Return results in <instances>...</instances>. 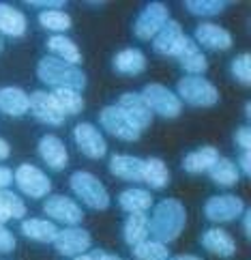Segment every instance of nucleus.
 <instances>
[{
  "instance_id": "1",
  "label": "nucleus",
  "mask_w": 251,
  "mask_h": 260,
  "mask_svg": "<svg viewBox=\"0 0 251 260\" xmlns=\"http://www.w3.org/2000/svg\"><path fill=\"white\" fill-rule=\"evenodd\" d=\"M187 224V211L176 198H165L155 207L153 217L148 219V232L161 243L178 239Z\"/></svg>"
},
{
  "instance_id": "2",
  "label": "nucleus",
  "mask_w": 251,
  "mask_h": 260,
  "mask_svg": "<svg viewBox=\"0 0 251 260\" xmlns=\"http://www.w3.org/2000/svg\"><path fill=\"white\" fill-rule=\"evenodd\" d=\"M37 76L43 84L54 86V88H71V90H82L86 86V76L76 64H69L64 60H58L54 56H43L37 64Z\"/></svg>"
},
{
  "instance_id": "3",
  "label": "nucleus",
  "mask_w": 251,
  "mask_h": 260,
  "mask_svg": "<svg viewBox=\"0 0 251 260\" xmlns=\"http://www.w3.org/2000/svg\"><path fill=\"white\" fill-rule=\"evenodd\" d=\"M69 185H71L73 193H76L86 207L95 209V211H105L110 207V193L105 189V185L101 183L95 174L84 172V170L73 172Z\"/></svg>"
},
{
  "instance_id": "4",
  "label": "nucleus",
  "mask_w": 251,
  "mask_h": 260,
  "mask_svg": "<svg viewBox=\"0 0 251 260\" xmlns=\"http://www.w3.org/2000/svg\"><path fill=\"white\" fill-rule=\"evenodd\" d=\"M178 99L195 108H210L219 101V90L204 76H185L178 86Z\"/></svg>"
},
{
  "instance_id": "5",
  "label": "nucleus",
  "mask_w": 251,
  "mask_h": 260,
  "mask_svg": "<svg viewBox=\"0 0 251 260\" xmlns=\"http://www.w3.org/2000/svg\"><path fill=\"white\" fill-rule=\"evenodd\" d=\"M139 95H142V99L146 101V106L151 108L153 114H159L163 118H176L183 110V101L178 99V95L163 84H157V82L146 84Z\"/></svg>"
},
{
  "instance_id": "6",
  "label": "nucleus",
  "mask_w": 251,
  "mask_h": 260,
  "mask_svg": "<svg viewBox=\"0 0 251 260\" xmlns=\"http://www.w3.org/2000/svg\"><path fill=\"white\" fill-rule=\"evenodd\" d=\"M99 123L103 125V129L110 136L118 138V140H125V142H135L139 138V134H142V129H139L118 106H107V108L101 110Z\"/></svg>"
},
{
  "instance_id": "7",
  "label": "nucleus",
  "mask_w": 251,
  "mask_h": 260,
  "mask_svg": "<svg viewBox=\"0 0 251 260\" xmlns=\"http://www.w3.org/2000/svg\"><path fill=\"white\" fill-rule=\"evenodd\" d=\"M243 198L234 196V193H223V196H212L204 204V215L215 224H226V221H234L243 215L245 211Z\"/></svg>"
},
{
  "instance_id": "8",
  "label": "nucleus",
  "mask_w": 251,
  "mask_h": 260,
  "mask_svg": "<svg viewBox=\"0 0 251 260\" xmlns=\"http://www.w3.org/2000/svg\"><path fill=\"white\" fill-rule=\"evenodd\" d=\"M167 20H170V11H167V7L161 5V3H151V5H146L142 11H139L137 20H135V26H133V32H135L137 39L151 41V39H155V35L165 26Z\"/></svg>"
},
{
  "instance_id": "9",
  "label": "nucleus",
  "mask_w": 251,
  "mask_h": 260,
  "mask_svg": "<svg viewBox=\"0 0 251 260\" xmlns=\"http://www.w3.org/2000/svg\"><path fill=\"white\" fill-rule=\"evenodd\" d=\"M13 181L17 183V187L30 198H43V196H48L52 189V181L48 179V174L32 164H22L20 168L13 172Z\"/></svg>"
},
{
  "instance_id": "10",
  "label": "nucleus",
  "mask_w": 251,
  "mask_h": 260,
  "mask_svg": "<svg viewBox=\"0 0 251 260\" xmlns=\"http://www.w3.org/2000/svg\"><path fill=\"white\" fill-rule=\"evenodd\" d=\"M56 252L62 254V256H80V254H86L90 249V232L78 228V226H71V228H64L58 230V235L52 241Z\"/></svg>"
},
{
  "instance_id": "11",
  "label": "nucleus",
  "mask_w": 251,
  "mask_h": 260,
  "mask_svg": "<svg viewBox=\"0 0 251 260\" xmlns=\"http://www.w3.org/2000/svg\"><path fill=\"white\" fill-rule=\"evenodd\" d=\"M73 140H76L82 155L90 157V159H101L107 153V144L103 136L99 134V129L90 123H80L73 129Z\"/></svg>"
},
{
  "instance_id": "12",
  "label": "nucleus",
  "mask_w": 251,
  "mask_h": 260,
  "mask_svg": "<svg viewBox=\"0 0 251 260\" xmlns=\"http://www.w3.org/2000/svg\"><path fill=\"white\" fill-rule=\"evenodd\" d=\"M43 211L48 213L52 219L60 221V224H67V226H78L84 219L82 207L67 196H50L43 204Z\"/></svg>"
},
{
  "instance_id": "13",
  "label": "nucleus",
  "mask_w": 251,
  "mask_h": 260,
  "mask_svg": "<svg viewBox=\"0 0 251 260\" xmlns=\"http://www.w3.org/2000/svg\"><path fill=\"white\" fill-rule=\"evenodd\" d=\"M28 99H30V112L34 114L37 120H41V123H45V125H52V127L62 125L64 114H62V110L58 108V104L54 101L52 92L34 90Z\"/></svg>"
},
{
  "instance_id": "14",
  "label": "nucleus",
  "mask_w": 251,
  "mask_h": 260,
  "mask_svg": "<svg viewBox=\"0 0 251 260\" xmlns=\"http://www.w3.org/2000/svg\"><path fill=\"white\" fill-rule=\"evenodd\" d=\"M185 39H187V35L183 32L181 24L174 22V20H167L165 26L155 35L153 39V50L157 54H163V56H176L178 50L183 48Z\"/></svg>"
},
{
  "instance_id": "15",
  "label": "nucleus",
  "mask_w": 251,
  "mask_h": 260,
  "mask_svg": "<svg viewBox=\"0 0 251 260\" xmlns=\"http://www.w3.org/2000/svg\"><path fill=\"white\" fill-rule=\"evenodd\" d=\"M193 41L200 43L202 48L217 50V52H223V50L232 48L230 30H226L223 26H217V24H200L198 28H195V39Z\"/></svg>"
},
{
  "instance_id": "16",
  "label": "nucleus",
  "mask_w": 251,
  "mask_h": 260,
  "mask_svg": "<svg viewBox=\"0 0 251 260\" xmlns=\"http://www.w3.org/2000/svg\"><path fill=\"white\" fill-rule=\"evenodd\" d=\"M39 155H41V159L48 164V168H52V170H64L69 164L67 146H64V142L58 136H52V134L41 138Z\"/></svg>"
},
{
  "instance_id": "17",
  "label": "nucleus",
  "mask_w": 251,
  "mask_h": 260,
  "mask_svg": "<svg viewBox=\"0 0 251 260\" xmlns=\"http://www.w3.org/2000/svg\"><path fill=\"white\" fill-rule=\"evenodd\" d=\"M118 108L123 110L139 129H146L153 123V112H151V108L146 106V101L142 99L139 92H125V95H120Z\"/></svg>"
},
{
  "instance_id": "18",
  "label": "nucleus",
  "mask_w": 251,
  "mask_h": 260,
  "mask_svg": "<svg viewBox=\"0 0 251 260\" xmlns=\"http://www.w3.org/2000/svg\"><path fill=\"white\" fill-rule=\"evenodd\" d=\"M174 58L181 62V67L187 71L189 76H202V73L208 69V60L204 56V52L198 48V43L193 39H189V37L185 39L183 48L178 50V54H176Z\"/></svg>"
},
{
  "instance_id": "19",
  "label": "nucleus",
  "mask_w": 251,
  "mask_h": 260,
  "mask_svg": "<svg viewBox=\"0 0 251 260\" xmlns=\"http://www.w3.org/2000/svg\"><path fill=\"white\" fill-rule=\"evenodd\" d=\"M202 247L206 252L221 256V258H230L236 254V241L232 239L230 232H226L223 228H210L202 235Z\"/></svg>"
},
{
  "instance_id": "20",
  "label": "nucleus",
  "mask_w": 251,
  "mask_h": 260,
  "mask_svg": "<svg viewBox=\"0 0 251 260\" xmlns=\"http://www.w3.org/2000/svg\"><path fill=\"white\" fill-rule=\"evenodd\" d=\"M110 172L123 181H142L144 174V159L133 155H114L110 159Z\"/></svg>"
},
{
  "instance_id": "21",
  "label": "nucleus",
  "mask_w": 251,
  "mask_h": 260,
  "mask_svg": "<svg viewBox=\"0 0 251 260\" xmlns=\"http://www.w3.org/2000/svg\"><path fill=\"white\" fill-rule=\"evenodd\" d=\"M30 110V99L22 88L5 86L0 88V112L9 116H24Z\"/></svg>"
},
{
  "instance_id": "22",
  "label": "nucleus",
  "mask_w": 251,
  "mask_h": 260,
  "mask_svg": "<svg viewBox=\"0 0 251 260\" xmlns=\"http://www.w3.org/2000/svg\"><path fill=\"white\" fill-rule=\"evenodd\" d=\"M112 64L120 76H139L146 69V56L135 48H127L116 54Z\"/></svg>"
},
{
  "instance_id": "23",
  "label": "nucleus",
  "mask_w": 251,
  "mask_h": 260,
  "mask_svg": "<svg viewBox=\"0 0 251 260\" xmlns=\"http://www.w3.org/2000/svg\"><path fill=\"white\" fill-rule=\"evenodd\" d=\"M219 159V151L215 146H202L195 148L189 155H185L183 159V168L191 172V174H200V172H208L210 166Z\"/></svg>"
},
{
  "instance_id": "24",
  "label": "nucleus",
  "mask_w": 251,
  "mask_h": 260,
  "mask_svg": "<svg viewBox=\"0 0 251 260\" xmlns=\"http://www.w3.org/2000/svg\"><path fill=\"white\" fill-rule=\"evenodd\" d=\"M48 50L54 54V58L58 60H64L69 64H78L82 62V52L76 43H73L71 39H67L64 35H54L48 39Z\"/></svg>"
},
{
  "instance_id": "25",
  "label": "nucleus",
  "mask_w": 251,
  "mask_h": 260,
  "mask_svg": "<svg viewBox=\"0 0 251 260\" xmlns=\"http://www.w3.org/2000/svg\"><path fill=\"white\" fill-rule=\"evenodd\" d=\"M0 32L9 37H22L26 32V17L20 9L0 3Z\"/></svg>"
},
{
  "instance_id": "26",
  "label": "nucleus",
  "mask_w": 251,
  "mask_h": 260,
  "mask_svg": "<svg viewBox=\"0 0 251 260\" xmlns=\"http://www.w3.org/2000/svg\"><path fill=\"white\" fill-rule=\"evenodd\" d=\"M22 235L32 241H39V243H52L56 235H58V228L48 219L30 217L22 221Z\"/></svg>"
},
{
  "instance_id": "27",
  "label": "nucleus",
  "mask_w": 251,
  "mask_h": 260,
  "mask_svg": "<svg viewBox=\"0 0 251 260\" xmlns=\"http://www.w3.org/2000/svg\"><path fill=\"white\" fill-rule=\"evenodd\" d=\"M142 181L153 189H163L167 183H170V170L167 166L157 159V157H151V159H144V174Z\"/></svg>"
},
{
  "instance_id": "28",
  "label": "nucleus",
  "mask_w": 251,
  "mask_h": 260,
  "mask_svg": "<svg viewBox=\"0 0 251 260\" xmlns=\"http://www.w3.org/2000/svg\"><path fill=\"white\" fill-rule=\"evenodd\" d=\"M118 204L127 213H144L153 207V193L146 189H125L118 196Z\"/></svg>"
},
{
  "instance_id": "29",
  "label": "nucleus",
  "mask_w": 251,
  "mask_h": 260,
  "mask_svg": "<svg viewBox=\"0 0 251 260\" xmlns=\"http://www.w3.org/2000/svg\"><path fill=\"white\" fill-rule=\"evenodd\" d=\"M123 237L131 247L142 243V241H146V237H148L146 213H129V217L125 221V228H123Z\"/></svg>"
},
{
  "instance_id": "30",
  "label": "nucleus",
  "mask_w": 251,
  "mask_h": 260,
  "mask_svg": "<svg viewBox=\"0 0 251 260\" xmlns=\"http://www.w3.org/2000/svg\"><path fill=\"white\" fill-rule=\"evenodd\" d=\"M210 179L212 183H217L221 185V187H232V185H236L238 183V166L234 161H230L226 159V157H219V159L210 166Z\"/></svg>"
},
{
  "instance_id": "31",
  "label": "nucleus",
  "mask_w": 251,
  "mask_h": 260,
  "mask_svg": "<svg viewBox=\"0 0 251 260\" xmlns=\"http://www.w3.org/2000/svg\"><path fill=\"white\" fill-rule=\"evenodd\" d=\"M54 101L58 104V108L62 110V114H80L84 110V99L78 90H71V88H54L52 92Z\"/></svg>"
},
{
  "instance_id": "32",
  "label": "nucleus",
  "mask_w": 251,
  "mask_h": 260,
  "mask_svg": "<svg viewBox=\"0 0 251 260\" xmlns=\"http://www.w3.org/2000/svg\"><path fill=\"white\" fill-rule=\"evenodd\" d=\"M133 258L135 260H167L170 258V249L161 241H142V243L133 245Z\"/></svg>"
},
{
  "instance_id": "33",
  "label": "nucleus",
  "mask_w": 251,
  "mask_h": 260,
  "mask_svg": "<svg viewBox=\"0 0 251 260\" xmlns=\"http://www.w3.org/2000/svg\"><path fill=\"white\" fill-rule=\"evenodd\" d=\"M0 213L7 219H22L26 215V204L17 193L3 189L0 191Z\"/></svg>"
},
{
  "instance_id": "34",
  "label": "nucleus",
  "mask_w": 251,
  "mask_h": 260,
  "mask_svg": "<svg viewBox=\"0 0 251 260\" xmlns=\"http://www.w3.org/2000/svg\"><path fill=\"white\" fill-rule=\"evenodd\" d=\"M39 24L43 28L54 30V32H64L71 28V17L62 11V9H54V11H41L39 13Z\"/></svg>"
},
{
  "instance_id": "35",
  "label": "nucleus",
  "mask_w": 251,
  "mask_h": 260,
  "mask_svg": "<svg viewBox=\"0 0 251 260\" xmlns=\"http://www.w3.org/2000/svg\"><path fill=\"white\" fill-rule=\"evenodd\" d=\"M228 5L230 3H226V0H187L185 9L198 17H210V15L221 13Z\"/></svg>"
},
{
  "instance_id": "36",
  "label": "nucleus",
  "mask_w": 251,
  "mask_h": 260,
  "mask_svg": "<svg viewBox=\"0 0 251 260\" xmlns=\"http://www.w3.org/2000/svg\"><path fill=\"white\" fill-rule=\"evenodd\" d=\"M230 71H232V78L236 82H240L243 86H249L251 84V58H249V54H240V56H236L232 60Z\"/></svg>"
},
{
  "instance_id": "37",
  "label": "nucleus",
  "mask_w": 251,
  "mask_h": 260,
  "mask_svg": "<svg viewBox=\"0 0 251 260\" xmlns=\"http://www.w3.org/2000/svg\"><path fill=\"white\" fill-rule=\"evenodd\" d=\"M13 249H15V237L5 226H0V252L9 254V252H13Z\"/></svg>"
},
{
  "instance_id": "38",
  "label": "nucleus",
  "mask_w": 251,
  "mask_h": 260,
  "mask_svg": "<svg viewBox=\"0 0 251 260\" xmlns=\"http://www.w3.org/2000/svg\"><path fill=\"white\" fill-rule=\"evenodd\" d=\"M26 5H30L34 9H41V11H54V9L64 7V0H28Z\"/></svg>"
},
{
  "instance_id": "39",
  "label": "nucleus",
  "mask_w": 251,
  "mask_h": 260,
  "mask_svg": "<svg viewBox=\"0 0 251 260\" xmlns=\"http://www.w3.org/2000/svg\"><path fill=\"white\" fill-rule=\"evenodd\" d=\"M234 142H236V146L243 148V151H249V148H251V132H249V127H247V125H245V127H240V129H236Z\"/></svg>"
},
{
  "instance_id": "40",
  "label": "nucleus",
  "mask_w": 251,
  "mask_h": 260,
  "mask_svg": "<svg viewBox=\"0 0 251 260\" xmlns=\"http://www.w3.org/2000/svg\"><path fill=\"white\" fill-rule=\"evenodd\" d=\"M11 183H13V170L7 168V166H0V191L7 189Z\"/></svg>"
},
{
  "instance_id": "41",
  "label": "nucleus",
  "mask_w": 251,
  "mask_h": 260,
  "mask_svg": "<svg viewBox=\"0 0 251 260\" xmlns=\"http://www.w3.org/2000/svg\"><path fill=\"white\" fill-rule=\"evenodd\" d=\"M238 166L245 176L251 174V151H243V155H240V159H238Z\"/></svg>"
},
{
  "instance_id": "42",
  "label": "nucleus",
  "mask_w": 251,
  "mask_h": 260,
  "mask_svg": "<svg viewBox=\"0 0 251 260\" xmlns=\"http://www.w3.org/2000/svg\"><path fill=\"white\" fill-rule=\"evenodd\" d=\"M243 230H245L247 237L251 235V213H249V209L243 211Z\"/></svg>"
},
{
  "instance_id": "43",
  "label": "nucleus",
  "mask_w": 251,
  "mask_h": 260,
  "mask_svg": "<svg viewBox=\"0 0 251 260\" xmlns=\"http://www.w3.org/2000/svg\"><path fill=\"white\" fill-rule=\"evenodd\" d=\"M101 256V249H95L90 254H80V256H73V260H99Z\"/></svg>"
},
{
  "instance_id": "44",
  "label": "nucleus",
  "mask_w": 251,
  "mask_h": 260,
  "mask_svg": "<svg viewBox=\"0 0 251 260\" xmlns=\"http://www.w3.org/2000/svg\"><path fill=\"white\" fill-rule=\"evenodd\" d=\"M9 153H11V148H9V144L3 140V138H0V161H3V159H7V157H9Z\"/></svg>"
},
{
  "instance_id": "45",
  "label": "nucleus",
  "mask_w": 251,
  "mask_h": 260,
  "mask_svg": "<svg viewBox=\"0 0 251 260\" xmlns=\"http://www.w3.org/2000/svg\"><path fill=\"white\" fill-rule=\"evenodd\" d=\"M167 260H202V258L193 256V254H178V256H170Z\"/></svg>"
},
{
  "instance_id": "46",
  "label": "nucleus",
  "mask_w": 251,
  "mask_h": 260,
  "mask_svg": "<svg viewBox=\"0 0 251 260\" xmlns=\"http://www.w3.org/2000/svg\"><path fill=\"white\" fill-rule=\"evenodd\" d=\"M99 260H123V258H118V256H114V254H105V252H101Z\"/></svg>"
},
{
  "instance_id": "47",
  "label": "nucleus",
  "mask_w": 251,
  "mask_h": 260,
  "mask_svg": "<svg viewBox=\"0 0 251 260\" xmlns=\"http://www.w3.org/2000/svg\"><path fill=\"white\" fill-rule=\"evenodd\" d=\"M249 108H251V106H249V104H245V116H247V118H249V114H251V110H249Z\"/></svg>"
},
{
  "instance_id": "48",
  "label": "nucleus",
  "mask_w": 251,
  "mask_h": 260,
  "mask_svg": "<svg viewBox=\"0 0 251 260\" xmlns=\"http://www.w3.org/2000/svg\"><path fill=\"white\" fill-rule=\"evenodd\" d=\"M5 221H7V217L3 215V213H0V226H3V224H5Z\"/></svg>"
},
{
  "instance_id": "49",
  "label": "nucleus",
  "mask_w": 251,
  "mask_h": 260,
  "mask_svg": "<svg viewBox=\"0 0 251 260\" xmlns=\"http://www.w3.org/2000/svg\"><path fill=\"white\" fill-rule=\"evenodd\" d=\"M0 48H3V43H0Z\"/></svg>"
}]
</instances>
